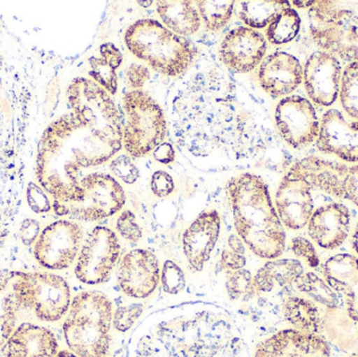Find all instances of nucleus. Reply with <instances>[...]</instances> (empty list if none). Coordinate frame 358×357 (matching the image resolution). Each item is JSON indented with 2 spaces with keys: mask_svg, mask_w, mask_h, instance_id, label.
Segmentation results:
<instances>
[{
  "mask_svg": "<svg viewBox=\"0 0 358 357\" xmlns=\"http://www.w3.org/2000/svg\"><path fill=\"white\" fill-rule=\"evenodd\" d=\"M66 96L71 112L52 122L38 144L36 175L52 205L77 201L83 170L103 165L123 147V119L104 88L77 78Z\"/></svg>",
  "mask_w": 358,
  "mask_h": 357,
  "instance_id": "1",
  "label": "nucleus"
},
{
  "mask_svg": "<svg viewBox=\"0 0 358 357\" xmlns=\"http://www.w3.org/2000/svg\"><path fill=\"white\" fill-rule=\"evenodd\" d=\"M128 357H248L236 323L219 306L182 304L152 314L132 340Z\"/></svg>",
  "mask_w": 358,
  "mask_h": 357,
  "instance_id": "2",
  "label": "nucleus"
},
{
  "mask_svg": "<svg viewBox=\"0 0 358 357\" xmlns=\"http://www.w3.org/2000/svg\"><path fill=\"white\" fill-rule=\"evenodd\" d=\"M227 192L236 232L244 245L263 259L279 258L285 249L286 234L264 180L255 174H240L229 180Z\"/></svg>",
  "mask_w": 358,
  "mask_h": 357,
  "instance_id": "3",
  "label": "nucleus"
},
{
  "mask_svg": "<svg viewBox=\"0 0 358 357\" xmlns=\"http://www.w3.org/2000/svg\"><path fill=\"white\" fill-rule=\"evenodd\" d=\"M113 308L99 291H84L73 298L63 324L69 350L79 357H105L111 344Z\"/></svg>",
  "mask_w": 358,
  "mask_h": 357,
  "instance_id": "4",
  "label": "nucleus"
},
{
  "mask_svg": "<svg viewBox=\"0 0 358 357\" xmlns=\"http://www.w3.org/2000/svg\"><path fill=\"white\" fill-rule=\"evenodd\" d=\"M125 42L136 58L168 77L182 75L197 56L193 42L153 19H141L130 25Z\"/></svg>",
  "mask_w": 358,
  "mask_h": 357,
  "instance_id": "5",
  "label": "nucleus"
},
{
  "mask_svg": "<svg viewBox=\"0 0 358 357\" xmlns=\"http://www.w3.org/2000/svg\"><path fill=\"white\" fill-rule=\"evenodd\" d=\"M127 122L123 130V147L130 156L140 159L163 143L167 122L163 109L152 96L142 90H132L124 96Z\"/></svg>",
  "mask_w": 358,
  "mask_h": 357,
  "instance_id": "6",
  "label": "nucleus"
},
{
  "mask_svg": "<svg viewBox=\"0 0 358 357\" xmlns=\"http://www.w3.org/2000/svg\"><path fill=\"white\" fill-rule=\"evenodd\" d=\"M81 195L69 205H52L58 216L81 221H99L123 209L126 195L123 187L105 173H90L79 182Z\"/></svg>",
  "mask_w": 358,
  "mask_h": 357,
  "instance_id": "7",
  "label": "nucleus"
},
{
  "mask_svg": "<svg viewBox=\"0 0 358 357\" xmlns=\"http://www.w3.org/2000/svg\"><path fill=\"white\" fill-rule=\"evenodd\" d=\"M20 298L22 309L33 310L43 322H57L69 312L71 289L58 275L21 272Z\"/></svg>",
  "mask_w": 358,
  "mask_h": 357,
  "instance_id": "8",
  "label": "nucleus"
},
{
  "mask_svg": "<svg viewBox=\"0 0 358 357\" xmlns=\"http://www.w3.org/2000/svg\"><path fill=\"white\" fill-rule=\"evenodd\" d=\"M121 253L117 235L110 228L96 226L88 235L79 253L75 274L84 284L106 282Z\"/></svg>",
  "mask_w": 358,
  "mask_h": 357,
  "instance_id": "9",
  "label": "nucleus"
},
{
  "mask_svg": "<svg viewBox=\"0 0 358 357\" xmlns=\"http://www.w3.org/2000/svg\"><path fill=\"white\" fill-rule=\"evenodd\" d=\"M83 231L69 220H59L46 226L34 245V256L40 265L61 270L73 265L81 251Z\"/></svg>",
  "mask_w": 358,
  "mask_h": 357,
  "instance_id": "10",
  "label": "nucleus"
},
{
  "mask_svg": "<svg viewBox=\"0 0 358 357\" xmlns=\"http://www.w3.org/2000/svg\"><path fill=\"white\" fill-rule=\"evenodd\" d=\"M275 125L282 138L294 149H302L317 140L320 121L310 101L290 96L280 101L275 108Z\"/></svg>",
  "mask_w": 358,
  "mask_h": 357,
  "instance_id": "11",
  "label": "nucleus"
},
{
  "mask_svg": "<svg viewBox=\"0 0 358 357\" xmlns=\"http://www.w3.org/2000/svg\"><path fill=\"white\" fill-rule=\"evenodd\" d=\"M303 81L309 99L321 106H331L338 100L342 81V64L329 52H315L305 63Z\"/></svg>",
  "mask_w": 358,
  "mask_h": 357,
  "instance_id": "12",
  "label": "nucleus"
},
{
  "mask_svg": "<svg viewBox=\"0 0 358 357\" xmlns=\"http://www.w3.org/2000/svg\"><path fill=\"white\" fill-rule=\"evenodd\" d=\"M161 281L157 256L147 249H134L124 256L117 272V282L124 293L136 299H146Z\"/></svg>",
  "mask_w": 358,
  "mask_h": 357,
  "instance_id": "13",
  "label": "nucleus"
},
{
  "mask_svg": "<svg viewBox=\"0 0 358 357\" xmlns=\"http://www.w3.org/2000/svg\"><path fill=\"white\" fill-rule=\"evenodd\" d=\"M264 36L250 27H240L227 34L220 48L221 61L236 73H250L256 68L266 54Z\"/></svg>",
  "mask_w": 358,
  "mask_h": 357,
  "instance_id": "14",
  "label": "nucleus"
},
{
  "mask_svg": "<svg viewBox=\"0 0 358 357\" xmlns=\"http://www.w3.org/2000/svg\"><path fill=\"white\" fill-rule=\"evenodd\" d=\"M313 189L303 178L287 172L275 194V210L280 220L290 230H301L313 214Z\"/></svg>",
  "mask_w": 358,
  "mask_h": 357,
  "instance_id": "15",
  "label": "nucleus"
},
{
  "mask_svg": "<svg viewBox=\"0 0 358 357\" xmlns=\"http://www.w3.org/2000/svg\"><path fill=\"white\" fill-rule=\"evenodd\" d=\"M317 147L348 163H358V121L349 122L338 109L324 113L320 122Z\"/></svg>",
  "mask_w": 358,
  "mask_h": 357,
  "instance_id": "16",
  "label": "nucleus"
},
{
  "mask_svg": "<svg viewBox=\"0 0 358 357\" xmlns=\"http://www.w3.org/2000/svg\"><path fill=\"white\" fill-rule=\"evenodd\" d=\"M255 357H331V349L320 335L285 329L259 343Z\"/></svg>",
  "mask_w": 358,
  "mask_h": 357,
  "instance_id": "17",
  "label": "nucleus"
},
{
  "mask_svg": "<svg viewBox=\"0 0 358 357\" xmlns=\"http://www.w3.org/2000/svg\"><path fill=\"white\" fill-rule=\"evenodd\" d=\"M218 212H203L185 230L182 237L183 253L194 272H201L210 260L220 234Z\"/></svg>",
  "mask_w": 358,
  "mask_h": 357,
  "instance_id": "18",
  "label": "nucleus"
},
{
  "mask_svg": "<svg viewBox=\"0 0 358 357\" xmlns=\"http://www.w3.org/2000/svg\"><path fill=\"white\" fill-rule=\"evenodd\" d=\"M259 82L263 90L273 99L288 96L303 82L302 65L292 54L273 52L261 63Z\"/></svg>",
  "mask_w": 358,
  "mask_h": 357,
  "instance_id": "19",
  "label": "nucleus"
},
{
  "mask_svg": "<svg viewBox=\"0 0 358 357\" xmlns=\"http://www.w3.org/2000/svg\"><path fill=\"white\" fill-rule=\"evenodd\" d=\"M351 214L343 203L322 205L313 212L308 224V234L319 247L336 249L342 247L350 233Z\"/></svg>",
  "mask_w": 358,
  "mask_h": 357,
  "instance_id": "20",
  "label": "nucleus"
},
{
  "mask_svg": "<svg viewBox=\"0 0 358 357\" xmlns=\"http://www.w3.org/2000/svg\"><path fill=\"white\" fill-rule=\"evenodd\" d=\"M323 274L327 284L343 298L347 314L358 322V258L350 254H340L323 264Z\"/></svg>",
  "mask_w": 358,
  "mask_h": 357,
  "instance_id": "21",
  "label": "nucleus"
},
{
  "mask_svg": "<svg viewBox=\"0 0 358 357\" xmlns=\"http://www.w3.org/2000/svg\"><path fill=\"white\" fill-rule=\"evenodd\" d=\"M58 342L50 329L23 323L3 346L4 357H56Z\"/></svg>",
  "mask_w": 358,
  "mask_h": 357,
  "instance_id": "22",
  "label": "nucleus"
},
{
  "mask_svg": "<svg viewBox=\"0 0 358 357\" xmlns=\"http://www.w3.org/2000/svg\"><path fill=\"white\" fill-rule=\"evenodd\" d=\"M311 37L324 52L350 63L358 62V24L336 22L313 24Z\"/></svg>",
  "mask_w": 358,
  "mask_h": 357,
  "instance_id": "23",
  "label": "nucleus"
},
{
  "mask_svg": "<svg viewBox=\"0 0 358 357\" xmlns=\"http://www.w3.org/2000/svg\"><path fill=\"white\" fill-rule=\"evenodd\" d=\"M19 282L20 272H8L0 277V348L14 333L17 312L22 309Z\"/></svg>",
  "mask_w": 358,
  "mask_h": 357,
  "instance_id": "24",
  "label": "nucleus"
},
{
  "mask_svg": "<svg viewBox=\"0 0 358 357\" xmlns=\"http://www.w3.org/2000/svg\"><path fill=\"white\" fill-rule=\"evenodd\" d=\"M304 272L299 260L282 259L266 262L254 277L255 287L260 293H271L275 287L282 289L294 284Z\"/></svg>",
  "mask_w": 358,
  "mask_h": 357,
  "instance_id": "25",
  "label": "nucleus"
},
{
  "mask_svg": "<svg viewBox=\"0 0 358 357\" xmlns=\"http://www.w3.org/2000/svg\"><path fill=\"white\" fill-rule=\"evenodd\" d=\"M157 13L166 27L179 36H191L200 27V15L191 1H159Z\"/></svg>",
  "mask_w": 358,
  "mask_h": 357,
  "instance_id": "26",
  "label": "nucleus"
},
{
  "mask_svg": "<svg viewBox=\"0 0 358 357\" xmlns=\"http://www.w3.org/2000/svg\"><path fill=\"white\" fill-rule=\"evenodd\" d=\"M123 62V54L113 43L107 42L100 46V57L90 59V77L108 94L117 92V69Z\"/></svg>",
  "mask_w": 358,
  "mask_h": 357,
  "instance_id": "27",
  "label": "nucleus"
},
{
  "mask_svg": "<svg viewBox=\"0 0 358 357\" xmlns=\"http://www.w3.org/2000/svg\"><path fill=\"white\" fill-rule=\"evenodd\" d=\"M285 320L296 330L320 335L324 324L321 312L317 304L301 297H287L283 302Z\"/></svg>",
  "mask_w": 358,
  "mask_h": 357,
  "instance_id": "28",
  "label": "nucleus"
},
{
  "mask_svg": "<svg viewBox=\"0 0 358 357\" xmlns=\"http://www.w3.org/2000/svg\"><path fill=\"white\" fill-rule=\"evenodd\" d=\"M239 4L238 16L252 29L268 27L284 8L290 6V2L279 0H252L241 1Z\"/></svg>",
  "mask_w": 358,
  "mask_h": 357,
  "instance_id": "29",
  "label": "nucleus"
},
{
  "mask_svg": "<svg viewBox=\"0 0 358 357\" xmlns=\"http://www.w3.org/2000/svg\"><path fill=\"white\" fill-rule=\"evenodd\" d=\"M309 15L320 24L336 22L358 24V1H315Z\"/></svg>",
  "mask_w": 358,
  "mask_h": 357,
  "instance_id": "30",
  "label": "nucleus"
},
{
  "mask_svg": "<svg viewBox=\"0 0 358 357\" xmlns=\"http://www.w3.org/2000/svg\"><path fill=\"white\" fill-rule=\"evenodd\" d=\"M294 285L300 293L309 296L325 307L336 309L342 306L343 298L315 272H303Z\"/></svg>",
  "mask_w": 358,
  "mask_h": 357,
  "instance_id": "31",
  "label": "nucleus"
},
{
  "mask_svg": "<svg viewBox=\"0 0 358 357\" xmlns=\"http://www.w3.org/2000/svg\"><path fill=\"white\" fill-rule=\"evenodd\" d=\"M301 23L302 20L296 10L292 6L284 8L267 27V39L275 45L288 43L298 36Z\"/></svg>",
  "mask_w": 358,
  "mask_h": 357,
  "instance_id": "32",
  "label": "nucleus"
},
{
  "mask_svg": "<svg viewBox=\"0 0 358 357\" xmlns=\"http://www.w3.org/2000/svg\"><path fill=\"white\" fill-rule=\"evenodd\" d=\"M334 175L331 196L346 199L358 207V165L336 163Z\"/></svg>",
  "mask_w": 358,
  "mask_h": 357,
  "instance_id": "33",
  "label": "nucleus"
},
{
  "mask_svg": "<svg viewBox=\"0 0 358 357\" xmlns=\"http://www.w3.org/2000/svg\"><path fill=\"white\" fill-rule=\"evenodd\" d=\"M196 4L206 29L210 31H218L231 20L235 1L204 0V1L196 2Z\"/></svg>",
  "mask_w": 358,
  "mask_h": 357,
  "instance_id": "34",
  "label": "nucleus"
},
{
  "mask_svg": "<svg viewBox=\"0 0 358 357\" xmlns=\"http://www.w3.org/2000/svg\"><path fill=\"white\" fill-rule=\"evenodd\" d=\"M341 102L346 112L358 121V62L347 65L341 81Z\"/></svg>",
  "mask_w": 358,
  "mask_h": 357,
  "instance_id": "35",
  "label": "nucleus"
},
{
  "mask_svg": "<svg viewBox=\"0 0 358 357\" xmlns=\"http://www.w3.org/2000/svg\"><path fill=\"white\" fill-rule=\"evenodd\" d=\"M225 283L227 295L233 301H250L259 295L255 287L254 277L250 270H242L227 272Z\"/></svg>",
  "mask_w": 358,
  "mask_h": 357,
  "instance_id": "36",
  "label": "nucleus"
},
{
  "mask_svg": "<svg viewBox=\"0 0 358 357\" xmlns=\"http://www.w3.org/2000/svg\"><path fill=\"white\" fill-rule=\"evenodd\" d=\"M161 281L164 291L168 295L172 296L180 293L187 284L185 272L176 262L171 261V260H167L164 263Z\"/></svg>",
  "mask_w": 358,
  "mask_h": 357,
  "instance_id": "37",
  "label": "nucleus"
},
{
  "mask_svg": "<svg viewBox=\"0 0 358 357\" xmlns=\"http://www.w3.org/2000/svg\"><path fill=\"white\" fill-rule=\"evenodd\" d=\"M144 306L142 304H132L130 306H122L117 308L113 314V327L120 333L129 330L136 321L142 316Z\"/></svg>",
  "mask_w": 358,
  "mask_h": 357,
  "instance_id": "38",
  "label": "nucleus"
},
{
  "mask_svg": "<svg viewBox=\"0 0 358 357\" xmlns=\"http://www.w3.org/2000/svg\"><path fill=\"white\" fill-rule=\"evenodd\" d=\"M110 170L117 177L127 184H132L138 180L140 171L127 155H120L110 163Z\"/></svg>",
  "mask_w": 358,
  "mask_h": 357,
  "instance_id": "39",
  "label": "nucleus"
},
{
  "mask_svg": "<svg viewBox=\"0 0 358 357\" xmlns=\"http://www.w3.org/2000/svg\"><path fill=\"white\" fill-rule=\"evenodd\" d=\"M117 232L123 238L132 243H138L142 239L143 232L136 222V215L131 211H124L117 222Z\"/></svg>",
  "mask_w": 358,
  "mask_h": 357,
  "instance_id": "40",
  "label": "nucleus"
},
{
  "mask_svg": "<svg viewBox=\"0 0 358 357\" xmlns=\"http://www.w3.org/2000/svg\"><path fill=\"white\" fill-rule=\"evenodd\" d=\"M292 251L300 259L304 260L310 268H317L320 258L313 243L304 237H296L292 241Z\"/></svg>",
  "mask_w": 358,
  "mask_h": 357,
  "instance_id": "41",
  "label": "nucleus"
},
{
  "mask_svg": "<svg viewBox=\"0 0 358 357\" xmlns=\"http://www.w3.org/2000/svg\"><path fill=\"white\" fill-rule=\"evenodd\" d=\"M174 189H176V184H174L173 177L169 173L166 171H157L153 173L151 178V190L153 194L164 198L171 195Z\"/></svg>",
  "mask_w": 358,
  "mask_h": 357,
  "instance_id": "42",
  "label": "nucleus"
},
{
  "mask_svg": "<svg viewBox=\"0 0 358 357\" xmlns=\"http://www.w3.org/2000/svg\"><path fill=\"white\" fill-rule=\"evenodd\" d=\"M246 257L241 254L234 253L231 249H224L221 254L218 262V268L221 272H231L245 268Z\"/></svg>",
  "mask_w": 358,
  "mask_h": 357,
  "instance_id": "43",
  "label": "nucleus"
},
{
  "mask_svg": "<svg viewBox=\"0 0 358 357\" xmlns=\"http://www.w3.org/2000/svg\"><path fill=\"white\" fill-rule=\"evenodd\" d=\"M27 201L29 207L36 213H46L50 210V203L45 193L36 186L35 184H29L27 188Z\"/></svg>",
  "mask_w": 358,
  "mask_h": 357,
  "instance_id": "44",
  "label": "nucleus"
},
{
  "mask_svg": "<svg viewBox=\"0 0 358 357\" xmlns=\"http://www.w3.org/2000/svg\"><path fill=\"white\" fill-rule=\"evenodd\" d=\"M150 71L144 65L132 64L126 73L128 85L136 90H140L150 79Z\"/></svg>",
  "mask_w": 358,
  "mask_h": 357,
  "instance_id": "45",
  "label": "nucleus"
},
{
  "mask_svg": "<svg viewBox=\"0 0 358 357\" xmlns=\"http://www.w3.org/2000/svg\"><path fill=\"white\" fill-rule=\"evenodd\" d=\"M40 235L39 222L33 219H27L22 222L20 228V237L22 243L27 247L35 245Z\"/></svg>",
  "mask_w": 358,
  "mask_h": 357,
  "instance_id": "46",
  "label": "nucleus"
},
{
  "mask_svg": "<svg viewBox=\"0 0 358 357\" xmlns=\"http://www.w3.org/2000/svg\"><path fill=\"white\" fill-rule=\"evenodd\" d=\"M153 156L159 163L168 165V163H173L176 159V151L169 143H162L153 150Z\"/></svg>",
  "mask_w": 358,
  "mask_h": 357,
  "instance_id": "47",
  "label": "nucleus"
},
{
  "mask_svg": "<svg viewBox=\"0 0 358 357\" xmlns=\"http://www.w3.org/2000/svg\"><path fill=\"white\" fill-rule=\"evenodd\" d=\"M229 247L234 253L241 254L245 255V245L243 241L237 235H231L229 238Z\"/></svg>",
  "mask_w": 358,
  "mask_h": 357,
  "instance_id": "48",
  "label": "nucleus"
},
{
  "mask_svg": "<svg viewBox=\"0 0 358 357\" xmlns=\"http://www.w3.org/2000/svg\"><path fill=\"white\" fill-rule=\"evenodd\" d=\"M315 1H292V4L298 6V8H311Z\"/></svg>",
  "mask_w": 358,
  "mask_h": 357,
  "instance_id": "49",
  "label": "nucleus"
},
{
  "mask_svg": "<svg viewBox=\"0 0 358 357\" xmlns=\"http://www.w3.org/2000/svg\"><path fill=\"white\" fill-rule=\"evenodd\" d=\"M353 249L358 254V224L355 228V234H353Z\"/></svg>",
  "mask_w": 358,
  "mask_h": 357,
  "instance_id": "50",
  "label": "nucleus"
},
{
  "mask_svg": "<svg viewBox=\"0 0 358 357\" xmlns=\"http://www.w3.org/2000/svg\"><path fill=\"white\" fill-rule=\"evenodd\" d=\"M56 357H79L78 356H76L73 352L71 351H66V350H63V351L58 352V354H57Z\"/></svg>",
  "mask_w": 358,
  "mask_h": 357,
  "instance_id": "51",
  "label": "nucleus"
},
{
  "mask_svg": "<svg viewBox=\"0 0 358 357\" xmlns=\"http://www.w3.org/2000/svg\"><path fill=\"white\" fill-rule=\"evenodd\" d=\"M352 357H355V356H352Z\"/></svg>",
  "mask_w": 358,
  "mask_h": 357,
  "instance_id": "52",
  "label": "nucleus"
}]
</instances>
